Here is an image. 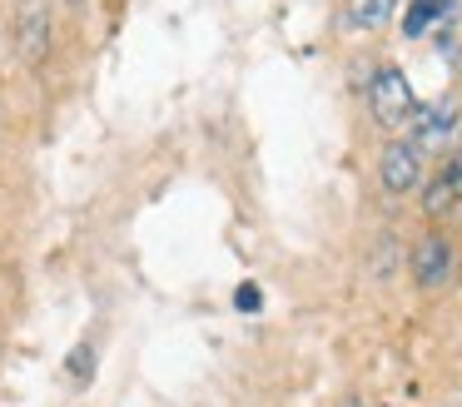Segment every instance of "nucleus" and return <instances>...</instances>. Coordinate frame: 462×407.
<instances>
[{
  "label": "nucleus",
  "mask_w": 462,
  "mask_h": 407,
  "mask_svg": "<svg viewBox=\"0 0 462 407\" xmlns=\"http://www.w3.org/2000/svg\"><path fill=\"white\" fill-rule=\"evenodd\" d=\"M368 105H373V119H378V125L398 129V125L412 119L418 99H412V85H408V75H402L398 65H378L373 79H368Z\"/></svg>",
  "instance_id": "nucleus-1"
},
{
  "label": "nucleus",
  "mask_w": 462,
  "mask_h": 407,
  "mask_svg": "<svg viewBox=\"0 0 462 407\" xmlns=\"http://www.w3.org/2000/svg\"><path fill=\"white\" fill-rule=\"evenodd\" d=\"M378 179L388 194H408V189L422 184V154L412 139H393L383 144V159H378Z\"/></svg>",
  "instance_id": "nucleus-2"
},
{
  "label": "nucleus",
  "mask_w": 462,
  "mask_h": 407,
  "mask_svg": "<svg viewBox=\"0 0 462 407\" xmlns=\"http://www.w3.org/2000/svg\"><path fill=\"white\" fill-rule=\"evenodd\" d=\"M15 50H21L25 65H41L51 55V10H45V0H21V10H15Z\"/></svg>",
  "instance_id": "nucleus-3"
},
{
  "label": "nucleus",
  "mask_w": 462,
  "mask_h": 407,
  "mask_svg": "<svg viewBox=\"0 0 462 407\" xmlns=\"http://www.w3.org/2000/svg\"><path fill=\"white\" fill-rule=\"evenodd\" d=\"M452 129H457V99H432V105L412 109V144L422 149H448Z\"/></svg>",
  "instance_id": "nucleus-4"
},
{
  "label": "nucleus",
  "mask_w": 462,
  "mask_h": 407,
  "mask_svg": "<svg viewBox=\"0 0 462 407\" xmlns=\"http://www.w3.org/2000/svg\"><path fill=\"white\" fill-rule=\"evenodd\" d=\"M412 278H418L422 288H442L452 278V248L442 234H428L412 248Z\"/></svg>",
  "instance_id": "nucleus-5"
},
{
  "label": "nucleus",
  "mask_w": 462,
  "mask_h": 407,
  "mask_svg": "<svg viewBox=\"0 0 462 407\" xmlns=\"http://www.w3.org/2000/svg\"><path fill=\"white\" fill-rule=\"evenodd\" d=\"M457 199H462V154H452L442 164V174H432L428 194H422V208H428V218H442Z\"/></svg>",
  "instance_id": "nucleus-6"
},
{
  "label": "nucleus",
  "mask_w": 462,
  "mask_h": 407,
  "mask_svg": "<svg viewBox=\"0 0 462 407\" xmlns=\"http://www.w3.org/2000/svg\"><path fill=\"white\" fill-rule=\"evenodd\" d=\"M448 10H452V0H412L408 15H402V35L422 40L432 25H448Z\"/></svg>",
  "instance_id": "nucleus-7"
},
{
  "label": "nucleus",
  "mask_w": 462,
  "mask_h": 407,
  "mask_svg": "<svg viewBox=\"0 0 462 407\" xmlns=\"http://www.w3.org/2000/svg\"><path fill=\"white\" fill-rule=\"evenodd\" d=\"M393 5H398V0H348V25L353 30H378L393 20Z\"/></svg>",
  "instance_id": "nucleus-8"
},
{
  "label": "nucleus",
  "mask_w": 462,
  "mask_h": 407,
  "mask_svg": "<svg viewBox=\"0 0 462 407\" xmlns=\"http://www.w3.org/2000/svg\"><path fill=\"white\" fill-rule=\"evenodd\" d=\"M70 377H75V383H90V377H95V347L90 343H80L70 353Z\"/></svg>",
  "instance_id": "nucleus-9"
},
{
  "label": "nucleus",
  "mask_w": 462,
  "mask_h": 407,
  "mask_svg": "<svg viewBox=\"0 0 462 407\" xmlns=\"http://www.w3.org/2000/svg\"><path fill=\"white\" fill-rule=\"evenodd\" d=\"M239 313H259V283H244L239 288Z\"/></svg>",
  "instance_id": "nucleus-10"
},
{
  "label": "nucleus",
  "mask_w": 462,
  "mask_h": 407,
  "mask_svg": "<svg viewBox=\"0 0 462 407\" xmlns=\"http://www.w3.org/2000/svg\"><path fill=\"white\" fill-rule=\"evenodd\" d=\"M343 407H363V402H343Z\"/></svg>",
  "instance_id": "nucleus-11"
},
{
  "label": "nucleus",
  "mask_w": 462,
  "mask_h": 407,
  "mask_svg": "<svg viewBox=\"0 0 462 407\" xmlns=\"http://www.w3.org/2000/svg\"><path fill=\"white\" fill-rule=\"evenodd\" d=\"M65 5H80V0H65Z\"/></svg>",
  "instance_id": "nucleus-12"
},
{
  "label": "nucleus",
  "mask_w": 462,
  "mask_h": 407,
  "mask_svg": "<svg viewBox=\"0 0 462 407\" xmlns=\"http://www.w3.org/2000/svg\"><path fill=\"white\" fill-rule=\"evenodd\" d=\"M457 407H462V402H457Z\"/></svg>",
  "instance_id": "nucleus-13"
}]
</instances>
